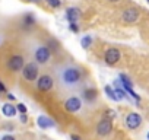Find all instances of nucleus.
Returning a JSON list of instances; mask_svg holds the SVG:
<instances>
[{
	"label": "nucleus",
	"instance_id": "f257e3e1",
	"mask_svg": "<svg viewBox=\"0 0 149 140\" xmlns=\"http://www.w3.org/2000/svg\"><path fill=\"white\" fill-rule=\"evenodd\" d=\"M58 79L63 86L74 88L82 82V70L74 64H64L58 69Z\"/></svg>",
	"mask_w": 149,
	"mask_h": 140
},
{
	"label": "nucleus",
	"instance_id": "f03ea898",
	"mask_svg": "<svg viewBox=\"0 0 149 140\" xmlns=\"http://www.w3.org/2000/svg\"><path fill=\"white\" fill-rule=\"evenodd\" d=\"M38 73H40V69L37 66V63H26L22 69V76L25 80L28 82H37L38 79Z\"/></svg>",
	"mask_w": 149,
	"mask_h": 140
},
{
	"label": "nucleus",
	"instance_id": "7ed1b4c3",
	"mask_svg": "<svg viewBox=\"0 0 149 140\" xmlns=\"http://www.w3.org/2000/svg\"><path fill=\"white\" fill-rule=\"evenodd\" d=\"M51 55H53V53L47 45H40V47H37V50L34 53V60L37 64H45L50 61Z\"/></svg>",
	"mask_w": 149,
	"mask_h": 140
},
{
	"label": "nucleus",
	"instance_id": "20e7f679",
	"mask_svg": "<svg viewBox=\"0 0 149 140\" xmlns=\"http://www.w3.org/2000/svg\"><path fill=\"white\" fill-rule=\"evenodd\" d=\"M121 58V51L117 48V47H110L105 50L104 53V61L107 66H114L120 61Z\"/></svg>",
	"mask_w": 149,
	"mask_h": 140
},
{
	"label": "nucleus",
	"instance_id": "39448f33",
	"mask_svg": "<svg viewBox=\"0 0 149 140\" xmlns=\"http://www.w3.org/2000/svg\"><path fill=\"white\" fill-rule=\"evenodd\" d=\"M82 105H84V101L79 96H70V98H67L64 101V110L67 112H72V114L81 111L82 110Z\"/></svg>",
	"mask_w": 149,
	"mask_h": 140
},
{
	"label": "nucleus",
	"instance_id": "423d86ee",
	"mask_svg": "<svg viewBox=\"0 0 149 140\" xmlns=\"http://www.w3.org/2000/svg\"><path fill=\"white\" fill-rule=\"evenodd\" d=\"M24 66H25V58H24V55L15 54V55H12V57L8 60V69L10 70V72H13V73L22 72Z\"/></svg>",
	"mask_w": 149,
	"mask_h": 140
},
{
	"label": "nucleus",
	"instance_id": "0eeeda50",
	"mask_svg": "<svg viewBox=\"0 0 149 140\" xmlns=\"http://www.w3.org/2000/svg\"><path fill=\"white\" fill-rule=\"evenodd\" d=\"M53 86H54V79L50 75L38 76V79H37V89L40 92H48V91L53 89Z\"/></svg>",
	"mask_w": 149,
	"mask_h": 140
},
{
	"label": "nucleus",
	"instance_id": "6e6552de",
	"mask_svg": "<svg viewBox=\"0 0 149 140\" xmlns=\"http://www.w3.org/2000/svg\"><path fill=\"white\" fill-rule=\"evenodd\" d=\"M113 131V121L108 120V118H102L98 124H97V134L104 137V136H108L110 133Z\"/></svg>",
	"mask_w": 149,
	"mask_h": 140
},
{
	"label": "nucleus",
	"instance_id": "1a4fd4ad",
	"mask_svg": "<svg viewBox=\"0 0 149 140\" xmlns=\"http://www.w3.org/2000/svg\"><path fill=\"white\" fill-rule=\"evenodd\" d=\"M142 124V115L137 112H130L126 115V127L130 130H136L139 128Z\"/></svg>",
	"mask_w": 149,
	"mask_h": 140
},
{
	"label": "nucleus",
	"instance_id": "9d476101",
	"mask_svg": "<svg viewBox=\"0 0 149 140\" xmlns=\"http://www.w3.org/2000/svg\"><path fill=\"white\" fill-rule=\"evenodd\" d=\"M139 10L134 9V8H129V9H124L123 13H121V19L126 22V24H134L137 22L139 19Z\"/></svg>",
	"mask_w": 149,
	"mask_h": 140
},
{
	"label": "nucleus",
	"instance_id": "9b49d317",
	"mask_svg": "<svg viewBox=\"0 0 149 140\" xmlns=\"http://www.w3.org/2000/svg\"><path fill=\"white\" fill-rule=\"evenodd\" d=\"M64 16H66V19H67L69 24H76V22L79 21V18H81V10H79L78 8H74V6L67 8Z\"/></svg>",
	"mask_w": 149,
	"mask_h": 140
},
{
	"label": "nucleus",
	"instance_id": "f8f14e48",
	"mask_svg": "<svg viewBox=\"0 0 149 140\" xmlns=\"http://www.w3.org/2000/svg\"><path fill=\"white\" fill-rule=\"evenodd\" d=\"M37 124H38L40 128L47 130V128H53V127L56 125V121H53V120H51L50 117H47V115H40V117L37 118Z\"/></svg>",
	"mask_w": 149,
	"mask_h": 140
},
{
	"label": "nucleus",
	"instance_id": "ddd939ff",
	"mask_svg": "<svg viewBox=\"0 0 149 140\" xmlns=\"http://www.w3.org/2000/svg\"><path fill=\"white\" fill-rule=\"evenodd\" d=\"M21 25H22L24 29H31V28H34V25H35V16H34V13L26 12V13L22 16Z\"/></svg>",
	"mask_w": 149,
	"mask_h": 140
},
{
	"label": "nucleus",
	"instance_id": "4468645a",
	"mask_svg": "<svg viewBox=\"0 0 149 140\" xmlns=\"http://www.w3.org/2000/svg\"><path fill=\"white\" fill-rule=\"evenodd\" d=\"M2 112H3V115H5V117L12 118V117H15V115H16L18 110H16V107H15L13 104L6 102V104H3V105H2Z\"/></svg>",
	"mask_w": 149,
	"mask_h": 140
},
{
	"label": "nucleus",
	"instance_id": "2eb2a0df",
	"mask_svg": "<svg viewBox=\"0 0 149 140\" xmlns=\"http://www.w3.org/2000/svg\"><path fill=\"white\" fill-rule=\"evenodd\" d=\"M97 96H98V92H97L95 89H85V91L82 92V98H84L86 102H89V104H92V102L97 99Z\"/></svg>",
	"mask_w": 149,
	"mask_h": 140
},
{
	"label": "nucleus",
	"instance_id": "dca6fc26",
	"mask_svg": "<svg viewBox=\"0 0 149 140\" xmlns=\"http://www.w3.org/2000/svg\"><path fill=\"white\" fill-rule=\"evenodd\" d=\"M92 41H94V38H92V35H84L82 38H81V45H82V48L84 50H88L91 45H92Z\"/></svg>",
	"mask_w": 149,
	"mask_h": 140
},
{
	"label": "nucleus",
	"instance_id": "f3484780",
	"mask_svg": "<svg viewBox=\"0 0 149 140\" xmlns=\"http://www.w3.org/2000/svg\"><path fill=\"white\" fill-rule=\"evenodd\" d=\"M45 45L51 50V53H56V51H58V50H60V42H58L56 38H50V40H48V42H47Z\"/></svg>",
	"mask_w": 149,
	"mask_h": 140
},
{
	"label": "nucleus",
	"instance_id": "a211bd4d",
	"mask_svg": "<svg viewBox=\"0 0 149 140\" xmlns=\"http://www.w3.org/2000/svg\"><path fill=\"white\" fill-rule=\"evenodd\" d=\"M104 92L107 94V96L111 99V101H118V98H117V95H116V91H114V88L113 86H110V85H107L105 88H104Z\"/></svg>",
	"mask_w": 149,
	"mask_h": 140
},
{
	"label": "nucleus",
	"instance_id": "6ab92c4d",
	"mask_svg": "<svg viewBox=\"0 0 149 140\" xmlns=\"http://www.w3.org/2000/svg\"><path fill=\"white\" fill-rule=\"evenodd\" d=\"M118 80H120L121 86H132V88H133V82H132V79H130L127 75H124V73H120V76H118Z\"/></svg>",
	"mask_w": 149,
	"mask_h": 140
},
{
	"label": "nucleus",
	"instance_id": "aec40b11",
	"mask_svg": "<svg viewBox=\"0 0 149 140\" xmlns=\"http://www.w3.org/2000/svg\"><path fill=\"white\" fill-rule=\"evenodd\" d=\"M47 3V6H50L51 9H58L61 6V0H44Z\"/></svg>",
	"mask_w": 149,
	"mask_h": 140
},
{
	"label": "nucleus",
	"instance_id": "412c9836",
	"mask_svg": "<svg viewBox=\"0 0 149 140\" xmlns=\"http://www.w3.org/2000/svg\"><path fill=\"white\" fill-rule=\"evenodd\" d=\"M104 117L113 121V120L117 117V111H114L113 108H108V110H105V115H104Z\"/></svg>",
	"mask_w": 149,
	"mask_h": 140
},
{
	"label": "nucleus",
	"instance_id": "4be33fe9",
	"mask_svg": "<svg viewBox=\"0 0 149 140\" xmlns=\"http://www.w3.org/2000/svg\"><path fill=\"white\" fill-rule=\"evenodd\" d=\"M79 24L76 22V24H69V31L70 32H73V34H79Z\"/></svg>",
	"mask_w": 149,
	"mask_h": 140
},
{
	"label": "nucleus",
	"instance_id": "5701e85b",
	"mask_svg": "<svg viewBox=\"0 0 149 140\" xmlns=\"http://www.w3.org/2000/svg\"><path fill=\"white\" fill-rule=\"evenodd\" d=\"M16 110H18L21 114H26V112H28V108H26L25 104H18V105H16Z\"/></svg>",
	"mask_w": 149,
	"mask_h": 140
},
{
	"label": "nucleus",
	"instance_id": "b1692460",
	"mask_svg": "<svg viewBox=\"0 0 149 140\" xmlns=\"http://www.w3.org/2000/svg\"><path fill=\"white\" fill-rule=\"evenodd\" d=\"M2 140H16L13 136H10V134H6V136H3L2 137Z\"/></svg>",
	"mask_w": 149,
	"mask_h": 140
},
{
	"label": "nucleus",
	"instance_id": "393cba45",
	"mask_svg": "<svg viewBox=\"0 0 149 140\" xmlns=\"http://www.w3.org/2000/svg\"><path fill=\"white\" fill-rule=\"evenodd\" d=\"M21 121L25 124V123L28 121V115H26V114H21Z\"/></svg>",
	"mask_w": 149,
	"mask_h": 140
},
{
	"label": "nucleus",
	"instance_id": "a878e982",
	"mask_svg": "<svg viewBox=\"0 0 149 140\" xmlns=\"http://www.w3.org/2000/svg\"><path fill=\"white\" fill-rule=\"evenodd\" d=\"M0 92H6V88H5V85L0 82Z\"/></svg>",
	"mask_w": 149,
	"mask_h": 140
},
{
	"label": "nucleus",
	"instance_id": "bb28decb",
	"mask_svg": "<svg viewBox=\"0 0 149 140\" xmlns=\"http://www.w3.org/2000/svg\"><path fill=\"white\" fill-rule=\"evenodd\" d=\"M70 139H72V140H81V137H79V136H74V134H72V136H70Z\"/></svg>",
	"mask_w": 149,
	"mask_h": 140
},
{
	"label": "nucleus",
	"instance_id": "cd10ccee",
	"mask_svg": "<svg viewBox=\"0 0 149 140\" xmlns=\"http://www.w3.org/2000/svg\"><path fill=\"white\" fill-rule=\"evenodd\" d=\"M8 99H10V101H15V96H13L12 94H8Z\"/></svg>",
	"mask_w": 149,
	"mask_h": 140
},
{
	"label": "nucleus",
	"instance_id": "c85d7f7f",
	"mask_svg": "<svg viewBox=\"0 0 149 140\" xmlns=\"http://www.w3.org/2000/svg\"><path fill=\"white\" fill-rule=\"evenodd\" d=\"M31 3H40V2H42V0H29Z\"/></svg>",
	"mask_w": 149,
	"mask_h": 140
},
{
	"label": "nucleus",
	"instance_id": "c756f323",
	"mask_svg": "<svg viewBox=\"0 0 149 140\" xmlns=\"http://www.w3.org/2000/svg\"><path fill=\"white\" fill-rule=\"evenodd\" d=\"M108 2H113V3H116V2H120V0H108Z\"/></svg>",
	"mask_w": 149,
	"mask_h": 140
},
{
	"label": "nucleus",
	"instance_id": "7c9ffc66",
	"mask_svg": "<svg viewBox=\"0 0 149 140\" xmlns=\"http://www.w3.org/2000/svg\"><path fill=\"white\" fill-rule=\"evenodd\" d=\"M146 137H148V140H149V131H148V134H146Z\"/></svg>",
	"mask_w": 149,
	"mask_h": 140
},
{
	"label": "nucleus",
	"instance_id": "2f4dec72",
	"mask_svg": "<svg viewBox=\"0 0 149 140\" xmlns=\"http://www.w3.org/2000/svg\"><path fill=\"white\" fill-rule=\"evenodd\" d=\"M0 44H2V37H0Z\"/></svg>",
	"mask_w": 149,
	"mask_h": 140
},
{
	"label": "nucleus",
	"instance_id": "473e14b6",
	"mask_svg": "<svg viewBox=\"0 0 149 140\" xmlns=\"http://www.w3.org/2000/svg\"><path fill=\"white\" fill-rule=\"evenodd\" d=\"M146 2H148V3H149V0H146Z\"/></svg>",
	"mask_w": 149,
	"mask_h": 140
}]
</instances>
